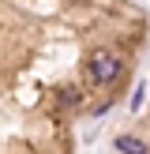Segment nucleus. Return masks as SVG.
Returning <instances> with one entry per match:
<instances>
[{
	"label": "nucleus",
	"instance_id": "2",
	"mask_svg": "<svg viewBox=\"0 0 150 154\" xmlns=\"http://www.w3.org/2000/svg\"><path fill=\"white\" fill-rule=\"evenodd\" d=\"M116 150L120 154H146V143L135 139V135H120V139H116Z\"/></svg>",
	"mask_w": 150,
	"mask_h": 154
},
{
	"label": "nucleus",
	"instance_id": "3",
	"mask_svg": "<svg viewBox=\"0 0 150 154\" xmlns=\"http://www.w3.org/2000/svg\"><path fill=\"white\" fill-rule=\"evenodd\" d=\"M79 90H75V87H64V90H60V105H79Z\"/></svg>",
	"mask_w": 150,
	"mask_h": 154
},
{
	"label": "nucleus",
	"instance_id": "1",
	"mask_svg": "<svg viewBox=\"0 0 150 154\" xmlns=\"http://www.w3.org/2000/svg\"><path fill=\"white\" fill-rule=\"evenodd\" d=\"M120 72H124V64H120V57H112V53H94V57H90V79L94 83H116Z\"/></svg>",
	"mask_w": 150,
	"mask_h": 154
}]
</instances>
